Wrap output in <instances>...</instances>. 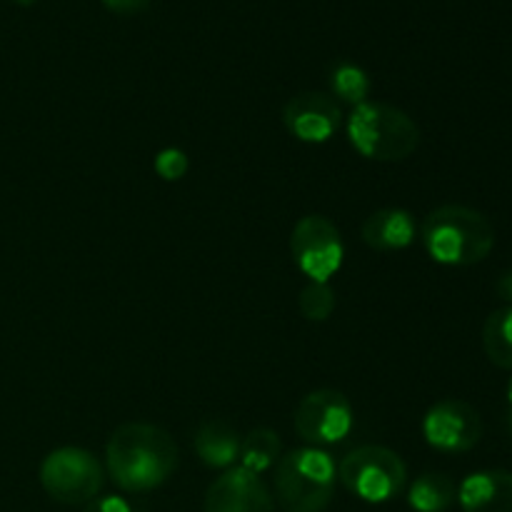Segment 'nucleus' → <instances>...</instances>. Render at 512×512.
Segmentation results:
<instances>
[{
	"mask_svg": "<svg viewBox=\"0 0 512 512\" xmlns=\"http://www.w3.org/2000/svg\"><path fill=\"white\" fill-rule=\"evenodd\" d=\"M108 473L125 493H150L178 468V445L163 428L150 423H125L110 435Z\"/></svg>",
	"mask_w": 512,
	"mask_h": 512,
	"instance_id": "f257e3e1",
	"label": "nucleus"
},
{
	"mask_svg": "<svg viewBox=\"0 0 512 512\" xmlns=\"http://www.w3.org/2000/svg\"><path fill=\"white\" fill-rule=\"evenodd\" d=\"M423 245L435 263L468 268L488 258L495 245V228L480 210L440 205L425 218Z\"/></svg>",
	"mask_w": 512,
	"mask_h": 512,
	"instance_id": "f03ea898",
	"label": "nucleus"
},
{
	"mask_svg": "<svg viewBox=\"0 0 512 512\" xmlns=\"http://www.w3.org/2000/svg\"><path fill=\"white\" fill-rule=\"evenodd\" d=\"M348 138L363 158L398 163L415 153L420 145V128L405 110L365 100L350 113Z\"/></svg>",
	"mask_w": 512,
	"mask_h": 512,
	"instance_id": "7ed1b4c3",
	"label": "nucleus"
},
{
	"mask_svg": "<svg viewBox=\"0 0 512 512\" xmlns=\"http://www.w3.org/2000/svg\"><path fill=\"white\" fill-rule=\"evenodd\" d=\"M338 468L320 448H298L275 465V498L285 512H323L335 495Z\"/></svg>",
	"mask_w": 512,
	"mask_h": 512,
	"instance_id": "20e7f679",
	"label": "nucleus"
},
{
	"mask_svg": "<svg viewBox=\"0 0 512 512\" xmlns=\"http://www.w3.org/2000/svg\"><path fill=\"white\" fill-rule=\"evenodd\" d=\"M338 478L365 503H388L408 485V468L395 450L363 445L340 460Z\"/></svg>",
	"mask_w": 512,
	"mask_h": 512,
	"instance_id": "39448f33",
	"label": "nucleus"
},
{
	"mask_svg": "<svg viewBox=\"0 0 512 512\" xmlns=\"http://www.w3.org/2000/svg\"><path fill=\"white\" fill-rule=\"evenodd\" d=\"M40 485L63 505H88L105 485V470L83 448H58L40 463Z\"/></svg>",
	"mask_w": 512,
	"mask_h": 512,
	"instance_id": "423d86ee",
	"label": "nucleus"
},
{
	"mask_svg": "<svg viewBox=\"0 0 512 512\" xmlns=\"http://www.w3.org/2000/svg\"><path fill=\"white\" fill-rule=\"evenodd\" d=\"M290 253L313 283H328L345 258L340 230L323 215H305L298 220L290 235Z\"/></svg>",
	"mask_w": 512,
	"mask_h": 512,
	"instance_id": "0eeeda50",
	"label": "nucleus"
},
{
	"mask_svg": "<svg viewBox=\"0 0 512 512\" xmlns=\"http://www.w3.org/2000/svg\"><path fill=\"white\" fill-rule=\"evenodd\" d=\"M293 425L310 448L343 443L353 433V405L338 390H313L295 408Z\"/></svg>",
	"mask_w": 512,
	"mask_h": 512,
	"instance_id": "6e6552de",
	"label": "nucleus"
},
{
	"mask_svg": "<svg viewBox=\"0 0 512 512\" xmlns=\"http://www.w3.org/2000/svg\"><path fill=\"white\" fill-rule=\"evenodd\" d=\"M423 435L440 453H465L483 438V418L463 400H440L425 415Z\"/></svg>",
	"mask_w": 512,
	"mask_h": 512,
	"instance_id": "1a4fd4ad",
	"label": "nucleus"
},
{
	"mask_svg": "<svg viewBox=\"0 0 512 512\" xmlns=\"http://www.w3.org/2000/svg\"><path fill=\"white\" fill-rule=\"evenodd\" d=\"M283 123L293 138L303 143H325L338 133L343 123V110L328 93H300L288 100L283 110Z\"/></svg>",
	"mask_w": 512,
	"mask_h": 512,
	"instance_id": "9d476101",
	"label": "nucleus"
},
{
	"mask_svg": "<svg viewBox=\"0 0 512 512\" xmlns=\"http://www.w3.org/2000/svg\"><path fill=\"white\" fill-rule=\"evenodd\" d=\"M205 512H275L270 490L260 475L238 465L215 480L205 493Z\"/></svg>",
	"mask_w": 512,
	"mask_h": 512,
	"instance_id": "9b49d317",
	"label": "nucleus"
},
{
	"mask_svg": "<svg viewBox=\"0 0 512 512\" xmlns=\"http://www.w3.org/2000/svg\"><path fill=\"white\" fill-rule=\"evenodd\" d=\"M463 512H512L510 470H480L468 475L458 488Z\"/></svg>",
	"mask_w": 512,
	"mask_h": 512,
	"instance_id": "f8f14e48",
	"label": "nucleus"
},
{
	"mask_svg": "<svg viewBox=\"0 0 512 512\" xmlns=\"http://www.w3.org/2000/svg\"><path fill=\"white\" fill-rule=\"evenodd\" d=\"M363 240L373 250H403L415 240V220L403 208H383L363 223Z\"/></svg>",
	"mask_w": 512,
	"mask_h": 512,
	"instance_id": "ddd939ff",
	"label": "nucleus"
},
{
	"mask_svg": "<svg viewBox=\"0 0 512 512\" xmlns=\"http://www.w3.org/2000/svg\"><path fill=\"white\" fill-rule=\"evenodd\" d=\"M240 443H243V438L238 435V430L223 420H208V423L200 425L193 438L198 458L208 468L218 470H230L238 463Z\"/></svg>",
	"mask_w": 512,
	"mask_h": 512,
	"instance_id": "4468645a",
	"label": "nucleus"
},
{
	"mask_svg": "<svg viewBox=\"0 0 512 512\" xmlns=\"http://www.w3.org/2000/svg\"><path fill=\"white\" fill-rule=\"evenodd\" d=\"M458 500V488L443 473H425L410 485L408 503L415 512H445Z\"/></svg>",
	"mask_w": 512,
	"mask_h": 512,
	"instance_id": "2eb2a0df",
	"label": "nucleus"
},
{
	"mask_svg": "<svg viewBox=\"0 0 512 512\" xmlns=\"http://www.w3.org/2000/svg\"><path fill=\"white\" fill-rule=\"evenodd\" d=\"M283 455V443H280V435L273 433L268 428L250 430L248 435L240 443V468L248 470V473H265V470L275 468Z\"/></svg>",
	"mask_w": 512,
	"mask_h": 512,
	"instance_id": "dca6fc26",
	"label": "nucleus"
},
{
	"mask_svg": "<svg viewBox=\"0 0 512 512\" xmlns=\"http://www.w3.org/2000/svg\"><path fill=\"white\" fill-rule=\"evenodd\" d=\"M483 348L490 363L503 370H512V305L495 310L485 320Z\"/></svg>",
	"mask_w": 512,
	"mask_h": 512,
	"instance_id": "f3484780",
	"label": "nucleus"
},
{
	"mask_svg": "<svg viewBox=\"0 0 512 512\" xmlns=\"http://www.w3.org/2000/svg\"><path fill=\"white\" fill-rule=\"evenodd\" d=\"M330 90L343 103L355 105L365 103L370 93V78L360 65L355 63H338L330 70Z\"/></svg>",
	"mask_w": 512,
	"mask_h": 512,
	"instance_id": "a211bd4d",
	"label": "nucleus"
},
{
	"mask_svg": "<svg viewBox=\"0 0 512 512\" xmlns=\"http://www.w3.org/2000/svg\"><path fill=\"white\" fill-rule=\"evenodd\" d=\"M300 313L313 323H323L335 310V290L328 283H313L310 280L298 298Z\"/></svg>",
	"mask_w": 512,
	"mask_h": 512,
	"instance_id": "6ab92c4d",
	"label": "nucleus"
},
{
	"mask_svg": "<svg viewBox=\"0 0 512 512\" xmlns=\"http://www.w3.org/2000/svg\"><path fill=\"white\" fill-rule=\"evenodd\" d=\"M188 155L180 148H165L155 155V173L163 180H180L188 173Z\"/></svg>",
	"mask_w": 512,
	"mask_h": 512,
	"instance_id": "aec40b11",
	"label": "nucleus"
},
{
	"mask_svg": "<svg viewBox=\"0 0 512 512\" xmlns=\"http://www.w3.org/2000/svg\"><path fill=\"white\" fill-rule=\"evenodd\" d=\"M83 512H133L130 505L125 503L123 498H115V495H108V498H95L85 505Z\"/></svg>",
	"mask_w": 512,
	"mask_h": 512,
	"instance_id": "412c9836",
	"label": "nucleus"
},
{
	"mask_svg": "<svg viewBox=\"0 0 512 512\" xmlns=\"http://www.w3.org/2000/svg\"><path fill=\"white\" fill-rule=\"evenodd\" d=\"M105 5H108L113 13H123V15H130V13H140V10L148 8L150 0H103Z\"/></svg>",
	"mask_w": 512,
	"mask_h": 512,
	"instance_id": "4be33fe9",
	"label": "nucleus"
},
{
	"mask_svg": "<svg viewBox=\"0 0 512 512\" xmlns=\"http://www.w3.org/2000/svg\"><path fill=\"white\" fill-rule=\"evenodd\" d=\"M498 295L503 300H508V303L512 305V270H508V273L500 275L498 280Z\"/></svg>",
	"mask_w": 512,
	"mask_h": 512,
	"instance_id": "5701e85b",
	"label": "nucleus"
},
{
	"mask_svg": "<svg viewBox=\"0 0 512 512\" xmlns=\"http://www.w3.org/2000/svg\"><path fill=\"white\" fill-rule=\"evenodd\" d=\"M505 423H508V433L512 435V410L508 408V418H505Z\"/></svg>",
	"mask_w": 512,
	"mask_h": 512,
	"instance_id": "b1692460",
	"label": "nucleus"
},
{
	"mask_svg": "<svg viewBox=\"0 0 512 512\" xmlns=\"http://www.w3.org/2000/svg\"><path fill=\"white\" fill-rule=\"evenodd\" d=\"M508 408L512 410V378H510V383H508Z\"/></svg>",
	"mask_w": 512,
	"mask_h": 512,
	"instance_id": "393cba45",
	"label": "nucleus"
},
{
	"mask_svg": "<svg viewBox=\"0 0 512 512\" xmlns=\"http://www.w3.org/2000/svg\"><path fill=\"white\" fill-rule=\"evenodd\" d=\"M13 3H15V5H33L35 0H13Z\"/></svg>",
	"mask_w": 512,
	"mask_h": 512,
	"instance_id": "a878e982",
	"label": "nucleus"
}]
</instances>
